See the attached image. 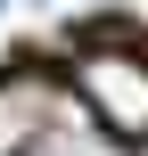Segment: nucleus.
<instances>
[{"label":"nucleus","instance_id":"obj_1","mask_svg":"<svg viewBox=\"0 0 148 156\" xmlns=\"http://www.w3.org/2000/svg\"><path fill=\"white\" fill-rule=\"evenodd\" d=\"M74 107L99 140H124V148H148V58L140 49H82L74 58Z\"/></svg>","mask_w":148,"mask_h":156},{"label":"nucleus","instance_id":"obj_2","mask_svg":"<svg viewBox=\"0 0 148 156\" xmlns=\"http://www.w3.org/2000/svg\"><path fill=\"white\" fill-rule=\"evenodd\" d=\"M49 123V82L41 74H0V156H25Z\"/></svg>","mask_w":148,"mask_h":156},{"label":"nucleus","instance_id":"obj_3","mask_svg":"<svg viewBox=\"0 0 148 156\" xmlns=\"http://www.w3.org/2000/svg\"><path fill=\"white\" fill-rule=\"evenodd\" d=\"M25 156H115V140H99L82 115H66V123H41Z\"/></svg>","mask_w":148,"mask_h":156},{"label":"nucleus","instance_id":"obj_4","mask_svg":"<svg viewBox=\"0 0 148 156\" xmlns=\"http://www.w3.org/2000/svg\"><path fill=\"white\" fill-rule=\"evenodd\" d=\"M0 8H8V0H0Z\"/></svg>","mask_w":148,"mask_h":156}]
</instances>
